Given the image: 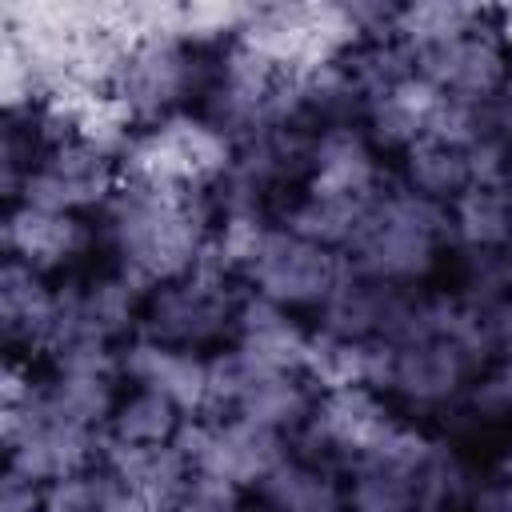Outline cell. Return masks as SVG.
<instances>
[{
  "mask_svg": "<svg viewBox=\"0 0 512 512\" xmlns=\"http://www.w3.org/2000/svg\"><path fill=\"white\" fill-rule=\"evenodd\" d=\"M144 300H148V288L140 280H132L128 272H120L116 264L76 276V280H64L56 336H52L48 352L68 340H96V344H112V348L128 344L132 336H140Z\"/></svg>",
  "mask_w": 512,
  "mask_h": 512,
  "instance_id": "13",
  "label": "cell"
},
{
  "mask_svg": "<svg viewBox=\"0 0 512 512\" xmlns=\"http://www.w3.org/2000/svg\"><path fill=\"white\" fill-rule=\"evenodd\" d=\"M492 12L488 8H472V4H444V0H432V4H400L396 8V20H392V40L408 48V56L416 60L420 52L484 24Z\"/></svg>",
  "mask_w": 512,
  "mask_h": 512,
  "instance_id": "27",
  "label": "cell"
},
{
  "mask_svg": "<svg viewBox=\"0 0 512 512\" xmlns=\"http://www.w3.org/2000/svg\"><path fill=\"white\" fill-rule=\"evenodd\" d=\"M452 252L488 256L512 248V192L504 184H472L448 204Z\"/></svg>",
  "mask_w": 512,
  "mask_h": 512,
  "instance_id": "24",
  "label": "cell"
},
{
  "mask_svg": "<svg viewBox=\"0 0 512 512\" xmlns=\"http://www.w3.org/2000/svg\"><path fill=\"white\" fill-rule=\"evenodd\" d=\"M256 512H344V480L336 464L288 452L256 488Z\"/></svg>",
  "mask_w": 512,
  "mask_h": 512,
  "instance_id": "22",
  "label": "cell"
},
{
  "mask_svg": "<svg viewBox=\"0 0 512 512\" xmlns=\"http://www.w3.org/2000/svg\"><path fill=\"white\" fill-rule=\"evenodd\" d=\"M404 416L392 408V400L368 384H344V388H324L308 428L296 436L304 456L328 460L336 468H348L364 456H372Z\"/></svg>",
  "mask_w": 512,
  "mask_h": 512,
  "instance_id": "12",
  "label": "cell"
},
{
  "mask_svg": "<svg viewBox=\"0 0 512 512\" xmlns=\"http://www.w3.org/2000/svg\"><path fill=\"white\" fill-rule=\"evenodd\" d=\"M344 272H348L344 252L324 248V244L300 236L296 228H288L284 220H276L264 232L256 256L248 260L240 284L288 312H300V308L316 312L328 300V292L340 284Z\"/></svg>",
  "mask_w": 512,
  "mask_h": 512,
  "instance_id": "8",
  "label": "cell"
},
{
  "mask_svg": "<svg viewBox=\"0 0 512 512\" xmlns=\"http://www.w3.org/2000/svg\"><path fill=\"white\" fill-rule=\"evenodd\" d=\"M240 300H244V288L232 272L216 264H200L148 292L140 332L192 352L224 348L232 340Z\"/></svg>",
  "mask_w": 512,
  "mask_h": 512,
  "instance_id": "5",
  "label": "cell"
},
{
  "mask_svg": "<svg viewBox=\"0 0 512 512\" xmlns=\"http://www.w3.org/2000/svg\"><path fill=\"white\" fill-rule=\"evenodd\" d=\"M504 188L512 192V164H508V176H504Z\"/></svg>",
  "mask_w": 512,
  "mask_h": 512,
  "instance_id": "30",
  "label": "cell"
},
{
  "mask_svg": "<svg viewBox=\"0 0 512 512\" xmlns=\"http://www.w3.org/2000/svg\"><path fill=\"white\" fill-rule=\"evenodd\" d=\"M192 420L172 404L164 400L160 392H148V388H124L120 392V404L104 428V440L112 444H128V448H148V444H176L184 436Z\"/></svg>",
  "mask_w": 512,
  "mask_h": 512,
  "instance_id": "26",
  "label": "cell"
},
{
  "mask_svg": "<svg viewBox=\"0 0 512 512\" xmlns=\"http://www.w3.org/2000/svg\"><path fill=\"white\" fill-rule=\"evenodd\" d=\"M400 184L432 204H452L460 192L472 188L468 172V152L448 140H416L412 148L400 152Z\"/></svg>",
  "mask_w": 512,
  "mask_h": 512,
  "instance_id": "25",
  "label": "cell"
},
{
  "mask_svg": "<svg viewBox=\"0 0 512 512\" xmlns=\"http://www.w3.org/2000/svg\"><path fill=\"white\" fill-rule=\"evenodd\" d=\"M448 252H452L448 208L408 192L396 180L368 208L344 256L368 280H380L392 288H424Z\"/></svg>",
  "mask_w": 512,
  "mask_h": 512,
  "instance_id": "2",
  "label": "cell"
},
{
  "mask_svg": "<svg viewBox=\"0 0 512 512\" xmlns=\"http://www.w3.org/2000/svg\"><path fill=\"white\" fill-rule=\"evenodd\" d=\"M484 364L452 336H412L388 344V368L380 392L412 412L452 416L472 384L480 380Z\"/></svg>",
  "mask_w": 512,
  "mask_h": 512,
  "instance_id": "9",
  "label": "cell"
},
{
  "mask_svg": "<svg viewBox=\"0 0 512 512\" xmlns=\"http://www.w3.org/2000/svg\"><path fill=\"white\" fill-rule=\"evenodd\" d=\"M44 496L48 488L4 468V480H0V512H44Z\"/></svg>",
  "mask_w": 512,
  "mask_h": 512,
  "instance_id": "29",
  "label": "cell"
},
{
  "mask_svg": "<svg viewBox=\"0 0 512 512\" xmlns=\"http://www.w3.org/2000/svg\"><path fill=\"white\" fill-rule=\"evenodd\" d=\"M100 464L108 472H116L120 484L132 488L152 512H168L196 476L180 440L176 444H148V448H128V444L104 440Z\"/></svg>",
  "mask_w": 512,
  "mask_h": 512,
  "instance_id": "20",
  "label": "cell"
},
{
  "mask_svg": "<svg viewBox=\"0 0 512 512\" xmlns=\"http://www.w3.org/2000/svg\"><path fill=\"white\" fill-rule=\"evenodd\" d=\"M236 44L252 48L280 72H312L344 60L360 44L348 4H252Z\"/></svg>",
  "mask_w": 512,
  "mask_h": 512,
  "instance_id": "6",
  "label": "cell"
},
{
  "mask_svg": "<svg viewBox=\"0 0 512 512\" xmlns=\"http://www.w3.org/2000/svg\"><path fill=\"white\" fill-rule=\"evenodd\" d=\"M120 376L128 388H148L172 400L188 420L208 416V376H212V356L176 348L152 336H132L120 344Z\"/></svg>",
  "mask_w": 512,
  "mask_h": 512,
  "instance_id": "16",
  "label": "cell"
},
{
  "mask_svg": "<svg viewBox=\"0 0 512 512\" xmlns=\"http://www.w3.org/2000/svg\"><path fill=\"white\" fill-rule=\"evenodd\" d=\"M308 344H312V328H304L296 320V312H288V308H280V304H272V300H264V296L244 288L228 348H236L256 368L304 372Z\"/></svg>",
  "mask_w": 512,
  "mask_h": 512,
  "instance_id": "19",
  "label": "cell"
},
{
  "mask_svg": "<svg viewBox=\"0 0 512 512\" xmlns=\"http://www.w3.org/2000/svg\"><path fill=\"white\" fill-rule=\"evenodd\" d=\"M60 316V284L44 272L8 260L0 268V328L12 352H48Z\"/></svg>",
  "mask_w": 512,
  "mask_h": 512,
  "instance_id": "18",
  "label": "cell"
},
{
  "mask_svg": "<svg viewBox=\"0 0 512 512\" xmlns=\"http://www.w3.org/2000/svg\"><path fill=\"white\" fill-rule=\"evenodd\" d=\"M196 476H208V480H224L232 488H244V492H256L268 472L292 452L284 436L244 420V416H232V412H208L200 420H192L180 436Z\"/></svg>",
  "mask_w": 512,
  "mask_h": 512,
  "instance_id": "14",
  "label": "cell"
},
{
  "mask_svg": "<svg viewBox=\"0 0 512 512\" xmlns=\"http://www.w3.org/2000/svg\"><path fill=\"white\" fill-rule=\"evenodd\" d=\"M120 180H124L120 176V156L76 132V136H64V140H56L40 152V160L28 172L16 204L88 216V212H100L112 200Z\"/></svg>",
  "mask_w": 512,
  "mask_h": 512,
  "instance_id": "11",
  "label": "cell"
},
{
  "mask_svg": "<svg viewBox=\"0 0 512 512\" xmlns=\"http://www.w3.org/2000/svg\"><path fill=\"white\" fill-rule=\"evenodd\" d=\"M200 112L220 124L236 144L280 124H300L296 76L280 72L244 44H224L208 52V76L200 92Z\"/></svg>",
  "mask_w": 512,
  "mask_h": 512,
  "instance_id": "4",
  "label": "cell"
},
{
  "mask_svg": "<svg viewBox=\"0 0 512 512\" xmlns=\"http://www.w3.org/2000/svg\"><path fill=\"white\" fill-rule=\"evenodd\" d=\"M236 160V140L204 112H176L160 124L136 128L120 156V176L136 184L212 192Z\"/></svg>",
  "mask_w": 512,
  "mask_h": 512,
  "instance_id": "3",
  "label": "cell"
},
{
  "mask_svg": "<svg viewBox=\"0 0 512 512\" xmlns=\"http://www.w3.org/2000/svg\"><path fill=\"white\" fill-rule=\"evenodd\" d=\"M120 384V368H48L40 380V400L52 416L104 432L120 404Z\"/></svg>",
  "mask_w": 512,
  "mask_h": 512,
  "instance_id": "23",
  "label": "cell"
},
{
  "mask_svg": "<svg viewBox=\"0 0 512 512\" xmlns=\"http://www.w3.org/2000/svg\"><path fill=\"white\" fill-rule=\"evenodd\" d=\"M204 76L208 52L184 44L172 32H148L132 40L112 84V100L136 128H148L176 112H188L184 104L204 92Z\"/></svg>",
  "mask_w": 512,
  "mask_h": 512,
  "instance_id": "7",
  "label": "cell"
},
{
  "mask_svg": "<svg viewBox=\"0 0 512 512\" xmlns=\"http://www.w3.org/2000/svg\"><path fill=\"white\" fill-rule=\"evenodd\" d=\"M444 104L448 96H440L428 80L408 76L364 108V132L380 152H404L416 140H428L436 132Z\"/></svg>",
  "mask_w": 512,
  "mask_h": 512,
  "instance_id": "21",
  "label": "cell"
},
{
  "mask_svg": "<svg viewBox=\"0 0 512 512\" xmlns=\"http://www.w3.org/2000/svg\"><path fill=\"white\" fill-rule=\"evenodd\" d=\"M168 512H256V508L248 504L244 488H232V484L208 480V476H192V484Z\"/></svg>",
  "mask_w": 512,
  "mask_h": 512,
  "instance_id": "28",
  "label": "cell"
},
{
  "mask_svg": "<svg viewBox=\"0 0 512 512\" xmlns=\"http://www.w3.org/2000/svg\"><path fill=\"white\" fill-rule=\"evenodd\" d=\"M500 16L416 56V76L464 108H488L512 88V40Z\"/></svg>",
  "mask_w": 512,
  "mask_h": 512,
  "instance_id": "10",
  "label": "cell"
},
{
  "mask_svg": "<svg viewBox=\"0 0 512 512\" xmlns=\"http://www.w3.org/2000/svg\"><path fill=\"white\" fill-rule=\"evenodd\" d=\"M384 152L368 140L364 124H340L324 128L312 140V160H308V180L300 192L324 196V200H344V204H376L380 192L388 188L384 172Z\"/></svg>",
  "mask_w": 512,
  "mask_h": 512,
  "instance_id": "15",
  "label": "cell"
},
{
  "mask_svg": "<svg viewBox=\"0 0 512 512\" xmlns=\"http://www.w3.org/2000/svg\"><path fill=\"white\" fill-rule=\"evenodd\" d=\"M96 232L100 228H92L88 216L48 212V208H32V204H8L4 224H0V244H4L8 260H20V264L52 276V272L84 260Z\"/></svg>",
  "mask_w": 512,
  "mask_h": 512,
  "instance_id": "17",
  "label": "cell"
},
{
  "mask_svg": "<svg viewBox=\"0 0 512 512\" xmlns=\"http://www.w3.org/2000/svg\"><path fill=\"white\" fill-rule=\"evenodd\" d=\"M212 228V192L120 180L112 200L100 208V236L112 252V264L140 280L148 292L208 264Z\"/></svg>",
  "mask_w": 512,
  "mask_h": 512,
  "instance_id": "1",
  "label": "cell"
}]
</instances>
